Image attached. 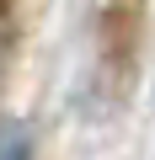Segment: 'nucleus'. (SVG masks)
Returning a JSON list of instances; mask_svg holds the SVG:
<instances>
[{
  "label": "nucleus",
  "instance_id": "f257e3e1",
  "mask_svg": "<svg viewBox=\"0 0 155 160\" xmlns=\"http://www.w3.org/2000/svg\"><path fill=\"white\" fill-rule=\"evenodd\" d=\"M0 160H32V139H27V128H22V123L0 128Z\"/></svg>",
  "mask_w": 155,
  "mask_h": 160
}]
</instances>
